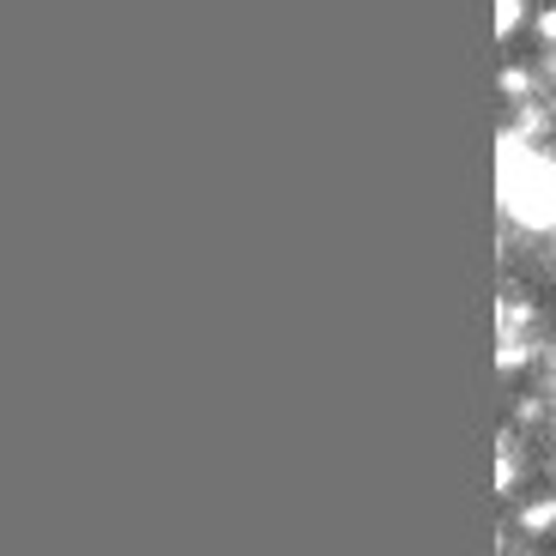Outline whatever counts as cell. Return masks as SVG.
<instances>
[{
	"label": "cell",
	"mask_w": 556,
	"mask_h": 556,
	"mask_svg": "<svg viewBox=\"0 0 556 556\" xmlns=\"http://www.w3.org/2000/svg\"><path fill=\"white\" fill-rule=\"evenodd\" d=\"M496 200L520 230H556V157L532 152L520 134L496 139Z\"/></svg>",
	"instance_id": "obj_1"
},
{
	"label": "cell",
	"mask_w": 556,
	"mask_h": 556,
	"mask_svg": "<svg viewBox=\"0 0 556 556\" xmlns=\"http://www.w3.org/2000/svg\"><path fill=\"white\" fill-rule=\"evenodd\" d=\"M520 13H527L520 0H496V37H515V30H520Z\"/></svg>",
	"instance_id": "obj_2"
},
{
	"label": "cell",
	"mask_w": 556,
	"mask_h": 556,
	"mask_svg": "<svg viewBox=\"0 0 556 556\" xmlns=\"http://www.w3.org/2000/svg\"><path fill=\"white\" fill-rule=\"evenodd\" d=\"M556 527V502H539V508H527V532H544Z\"/></svg>",
	"instance_id": "obj_3"
},
{
	"label": "cell",
	"mask_w": 556,
	"mask_h": 556,
	"mask_svg": "<svg viewBox=\"0 0 556 556\" xmlns=\"http://www.w3.org/2000/svg\"><path fill=\"white\" fill-rule=\"evenodd\" d=\"M539 37H551V42H556V13H539Z\"/></svg>",
	"instance_id": "obj_4"
},
{
	"label": "cell",
	"mask_w": 556,
	"mask_h": 556,
	"mask_svg": "<svg viewBox=\"0 0 556 556\" xmlns=\"http://www.w3.org/2000/svg\"><path fill=\"white\" fill-rule=\"evenodd\" d=\"M551 73H556V61H551Z\"/></svg>",
	"instance_id": "obj_5"
}]
</instances>
